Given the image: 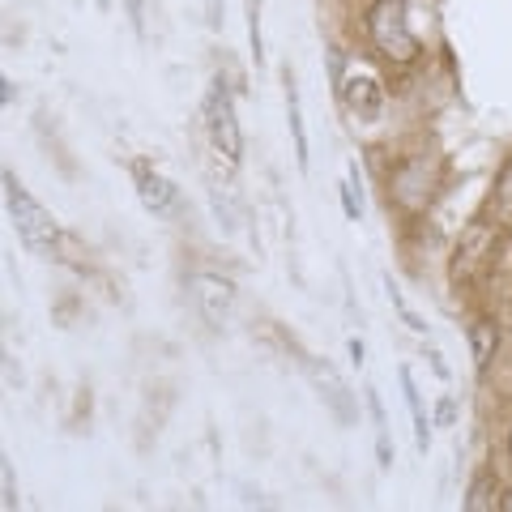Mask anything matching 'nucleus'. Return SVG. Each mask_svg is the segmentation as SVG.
<instances>
[{"label":"nucleus","mask_w":512,"mask_h":512,"mask_svg":"<svg viewBox=\"0 0 512 512\" xmlns=\"http://www.w3.org/2000/svg\"><path fill=\"white\" fill-rule=\"evenodd\" d=\"M0 184H5V210L13 218V231H18V239L35 256H52L56 244H60V222L52 218V210H43V205L30 197V188L13 171H0Z\"/></svg>","instance_id":"obj_1"},{"label":"nucleus","mask_w":512,"mask_h":512,"mask_svg":"<svg viewBox=\"0 0 512 512\" xmlns=\"http://www.w3.org/2000/svg\"><path fill=\"white\" fill-rule=\"evenodd\" d=\"M367 39H372V47L393 69H406V64H414L423 52L410 30L406 0H376V5L367 9Z\"/></svg>","instance_id":"obj_2"},{"label":"nucleus","mask_w":512,"mask_h":512,"mask_svg":"<svg viewBox=\"0 0 512 512\" xmlns=\"http://www.w3.org/2000/svg\"><path fill=\"white\" fill-rule=\"evenodd\" d=\"M205 128H210V141L214 150L227 158L231 167L244 163V128H239V116H235V99L222 77H214L210 90H205Z\"/></svg>","instance_id":"obj_3"},{"label":"nucleus","mask_w":512,"mask_h":512,"mask_svg":"<svg viewBox=\"0 0 512 512\" xmlns=\"http://www.w3.org/2000/svg\"><path fill=\"white\" fill-rule=\"evenodd\" d=\"M188 295H192V308L201 312V320L210 329H231V320H235V286L231 278H222V274H188Z\"/></svg>","instance_id":"obj_4"},{"label":"nucleus","mask_w":512,"mask_h":512,"mask_svg":"<svg viewBox=\"0 0 512 512\" xmlns=\"http://www.w3.org/2000/svg\"><path fill=\"white\" fill-rule=\"evenodd\" d=\"M308 380H312V389L320 393V402H325V410H329L342 427H355V423H359V406H355V397H350V389L342 384V376L333 372L329 363L308 359Z\"/></svg>","instance_id":"obj_5"},{"label":"nucleus","mask_w":512,"mask_h":512,"mask_svg":"<svg viewBox=\"0 0 512 512\" xmlns=\"http://www.w3.org/2000/svg\"><path fill=\"white\" fill-rule=\"evenodd\" d=\"M431 175H427V158H406L402 167L393 171V180H389V197L402 205L406 214H419L423 205L431 201Z\"/></svg>","instance_id":"obj_6"},{"label":"nucleus","mask_w":512,"mask_h":512,"mask_svg":"<svg viewBox=\"0 0 512 512\" xmlns=\"http://www.w3.org/2000/svg\"><path fill=\"white\" fill-rule=\"evenodd\" d=\"M338 94H342V103L350 107V116H359L367 124L380 120V111H384V86H380V77L355 69L350 77H342Z\"/></svg>","instance_id":"obj_7"},{"label":"nucleus","mask_w":512,"mask_h":512,"mask_svg":"<svg viewBox=\"0 0 512 512\" xmlns=\"http://www.w3.org/2000/svg\"><path fill=\"white\" fill-rule=\"evenodd\" d=\"M133 184H137V201L146 205V210L154 214V218H167L171 210H175V201H180V192H175V184L167 180L158 167H150V163H133Z\"/></svg>","instance_id":"obj_8"},{"label":"nucleus","mask_w":512,"mask_h":512,"mask_svg":"<svg viewBox=\"0 0 512 512\" xmlns=\"http://www.w3.org/2000/svg\"><path fill=\"white\" fill-rule=\"evenodd\" d=\"M282 82H286V128H291V137H295V163H299V171H308L312 158H308V128H303V103H299L295 73L286 69Z\"/></svg>","instance_id":"obj_9"},{"label":"nucleus","mask_w":512,"mask_h":512,"mask_svg":"<svg viewBox=\"0 0 512 512\" xmlns=\"http://www.w3.org/2000/svg\"><path fill=\"white\" fill-rule=\"evenodd\" d=\"M397 380H402V393H406V406H410V419H414V444H419V453L427 457V448H431V423L427 419V410H423V397H419V384H414V372L402 363L397 367Z\"/></svg>","instance_id":"obj_10"},{"label":"nucleus","mask_w":512,"mask_h":512,"mask_svg":"<svg viewBox=\"0 0 512 512\" xmlns=\"http://www.w3.org/2000/svg\"><path fill=\"white\" fill-rule=\"evenodd\" d=\"M495 350H500V325H495L491 316H478L474 325H470V355H474V372L478 376L491 372Z\"/></svg>","instance_id":"obj_11"},{"label":"nucleus","mask_w":512,"mask_h":512,"mask_svg":"<svg viewBox=\"0 0 512 512\" xmlns=\"http://www.w3.org/2000/svg\"><path fill=\"white\" fill-rule=\"evenodd\" d=\"M384 295H389V303L397 308V316L406 320V329H410V333H419V338H427V320H423L419 312L410 308V303H406V295H402V286H397L389 274H384Z\"/></svg>","instance_id":"obj_12"},{"label":"nucleus","mask_w":512,"mask_h":512,"mask_svg":"<svg viewBox=\"0 0 512 512\" xmlns=\"http://www.w3.org/2000/svg\"><path fill=\"white\" fill-rule=\"evenodd\" d=\"M338 192H342V214H346L350 222H359V218H363V192H359V163H350V171H346V180L338 184Z\"/></svg>","instance_id":"obj_13"},{"label":"nucleus","mask_w":512,"mask_h":512,"mask_svg":"<svg viewBox=\"0 0 512 512\" xmlns=\"http://www.w3.org/2000/svg\"><path fill=\"white\" fill-rule=\"evenodd\" d=\"M248 9V47H252V60L265 64V35H261V0H244Z\"/></svg>","instance_id":"obj_14"},{"label":"nucleus","mask_w":512,"mask_h":512,"mask_svg":"<svg viewBox=\"0 0 512 512\" xmlns=\"http://www.w3.org/2000/svg\"><path fill=\"white\" fill-rule=\"evenodd\" d=\"M466 508L470 512H483V508H495V495H491V470H483L470 483V495H466Z\"/></svg>","instance_id":"obj_15"},{"label":"nucleus","mask_w":512,"mask_h":512,"mask_svg":"<svg viewBox=\"0 0 512 512\" xmlns=\"http://www.w3.org/2000/svg\"><path fill=\"white\" fill-rule=\"evenodd\" d=\"M495 201H500L504 214H512V158L500 167V180H495Z\"/></svg>","instance_id":"obj_16"},{"label":"nucleus","mask_w":512,"mask_h":512,"mask_svg":"<svg viewBox=\"0 0 512 512\" xmlns=\"http://www.w3.org/2000/svg\"><path fill=\"white\" fill-rule=\"evenodd\" d=\"M363 397H367V410H372V423H376V431H389V414H384V402H380V393L367 384L363 389Z\"/></svg>","instance_id":"obj_17"},{"label":"nucleus","mask_w":512,"mask_h":512,"mask_svg":"<svg viewBox=\"0 0 512 512\" xmlns=\"http://www.w3.org/2000/svg\"><path fill=\"white\" fill-rule=\"evenodd\" d=\"M124 13H128V26L137 35H146V0H124Z\"/></svg>","instance_id":"obj_18"},{"label":"nucleus","mask_w":512,"mask_h":512,"mask_svg":"<svg viewBox=\"0 0 512 512\" xmlns=\"http://www.w3.org/2000/svg\"><path fill=\"white\" fill-rule=\"evenodd\" d=\"M210 201H214L218 227H222V231H227V235H231V231H235V214H231V205H227V201H222V192H214V197H210Z\"/></svg>","instance_id":"obj_19"},{"label":"nucleus","mask_w":512,"mask_h":512,"mask_svg":"<svg viewBox=\"0 0 512 512\" xmlns=\"http://www.w3.org/2000/svg\"><path fill=\"white\" fill-rule=\"evenodd\" d=\"M376 461H380V470H393V444H389V431H376Z\"/></svg>","instance_id":"obj_20"},{"label":"nucleus","mask_w":512,"mask_h":512,"mask_svg":"<svg viewBox=\"0 0 512 512\" xmlns=\"http://www.w3.org/2000/svg\"><path fill=\"white\" fill-rule=\"evenodd\" d=\"M457 419V402L453 397H440V406H436V427H453Z\"/></svg>","instance_id":"obj_21"},{"label":"nucleus","mask_w":512,"mask_h":512,"mask_svg":"<svg viewBox=\"0 0 512 512\" xmlns=\"http://www.w3.org/2000/svg\"><path fill=\"white\" fill-rule=\"evenodd\" d=\"M13 103H18V86H13L9 77L0 73V107H13Z\"/></svg>","instance_id":"obj_22"},{"label":"nucleus","mask_w":512,"mask_h":512,"mask_svg":"<svg viewBox=\"0 0 512 512\" xmlns=\"http://www.w3.org/2000/svg\"><path fill=\"white\" fill-rule=\"evenodd\" d=\"M346 350H350V363H355V367H363V363H367V346H363V338H350V342H346Z\"/></svg>","instance_id":"obj_23"},{"label":"nucleus","mask_w":512,"mask_h":512,"mask_svg":"<svg viewBox=\"0 0 512 512\" xmlns=\"http://www.w3.org/2000/svg\"><path fill=\"white\" fill-rule=\"evenodd\" d=\"M431 367H436L440 380H448V367H444V359H440V350H431Z\"/></svg>","instance_id":"obj_24"},{"label":"nucleus","mask_w":512,"mask_h":512,"mask_svg":"<svg viewBox=\"0 0 512 512\" xmlns=\"http://www.w3.org/2000/svg\"><path fill=\"white\" fill-rule=\"evenodd\" d=\"M500 508H504V512H512V487L500 495Z\"/></svg>","instance_id":"obj_25"},{"label":"nucleus","mask_w":512,"mask_h":512,"mask_svg":"<svg viewBox=\"0 0 512 512\" xmlns=\"http://www.w3.org/2000/svg\"><path fill=\"white\" fill-rule=\"evenodd\" d=\"M508 461H512V431H508Z\"/></svg>","instance_id":"obj_26"}]
</instances>
